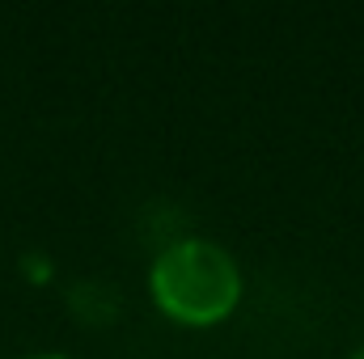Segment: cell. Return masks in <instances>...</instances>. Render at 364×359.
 Listing matches in <instances>:
<instances>
[{"label": "cell", "mask_w": 364, "mask_h": 359, "mask_svg": "<svg viewBox=\"0 0 364 359\" xmlns=\"http://www.w3.org/2000/svg\"><path fill=\"white\" fill-rule=\"evenodd\" d=\"M26 359H68V355H26Z\"/></svg>", "instance_id": "obj_3"}, {"label": "cell", "mask_w": 364, "mask_h": 359, "mask_svg": "<svg viewBox=\"0 0 364 359\" xmlns=\"http://www.w3.org/2000/svg\"><path fill=\"white\" fill-rule=\"evenodd\" d=\"M348 359H364V343H360V347H356V351H352Z\"/></svg>", "instance_id": "obj_2"}, {"label": "cell", "mask_w": 364, "mask_h": 359, "mask_svg": "<svg viewBox=\"0 0 364 359\" xmlns=\"http://www.w3.org/2000/svg\"><path fill=\"white\" fill-rule=\"evenodd\" d=\"M246 296V275L229 245L212 237H178L157 250L149 267L153 309L186 330H212L237 313Z\"/></svg>", "instance_id": "obj_1"}]
</instances>
